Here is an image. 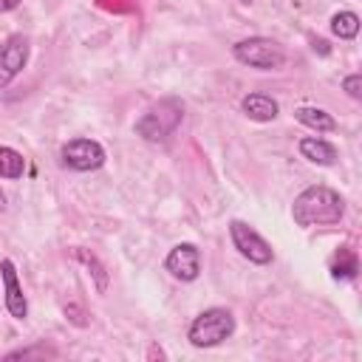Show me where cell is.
<instances>
[{
    "label": "cell",
    "mask_w": 362,
    "mask_h": 362,
    "mask_svg": "<svg viewBox=\"0 0 362 362\" xmlns=\"http://www.w3.org/2000/svg\"><path fill=\"white\" fill-rule=\"evenodd\" d=\"M181 119H184V105H181L178 99L167 96V99H161L158 105H153V107L136 122V133H139L144 141L158 144V141H167V139L175 133V127L181 124Z\"/></svg>",
    "instance_id": "3957f363"
},
{
    "label": "cell",
    "mask_w": 362,
    "mask_h": 362,
    "mask_svg": "<svg viewBox=\"0 0 362 362\" xmlns=\"http://www.w3.org/2000/svg\"><path fill=\"white\" fill-rule=\"evenodd\" d=\"M297 150H300L303 158H308L311 164H320V167H331V164L337 161V150H334V144H328L325 139H317V136H305V139H300Z\"/></svg>",
    "instance_id": "8fae6325"
},
{
    "label": "cell",
    "mask_w": 362,
    "mask_h": 362,
    "mask_svg": "<svg viewBox=\"0 0 362 362\" xmlns=\"http://www.w3.org/2000/svg\"><path fill=\"white\" fill-rule=\"evenodd\" d=\"M20 3H23V0H0V14H6V11H14Z\"/></svg>",
    "instance_id": "e0dca14e"
},
{
    "label": "cell",
    "mask_w": 362,
    "mask_h": 362,
    "mask_svg": "<svg viewBox=\"0 0 362 362\" xmlns=\"http://www.w3.org/2000/svg\"><path fill=\"white\" fill-rule=\"evenodd\" d=\"M62 164L76 173H93L105 164V147L93 139H71L62 144Z\"/></svg>",
    "instance_id": "8992f818"
},
{
    "label": "cell",
    "mask_w": 362,
    "mask_h": 362,
    "mask_svg": "<svg viewBox=\"0 0 362 362\" xmlns=\"http://www.w3.org/2000/svg\"><path fill=\"white\" fill-rule=\"evenodd\" d=\"M0 277H3V291H6V311L14 320H25L28 317V300L20 288V277H17V266L14 260L3 257L0 260Z\"/></svg>",
    "instance_id": "9c48e42d"
},
{
    "label": "cell",
    "mask_w": 362,
    "mask_h": 362,
    "mask_svg": "<svg viewBox=\"0 0 362 362\" xmlns=\"http://www.w3.org/2000/svg\"><path fill=\"white\" fill-rule=\"evenodd\" d=\"M25 62H28V40L23 34L6 37V42L0 45V88L11 85L14 76L25 68Z\"/></svg>",
    "instance_id": "ba28073f"
},
{
    "label": "cell",
    "mask_w": 362,
    "mask_h": 362,
    "mask_svg": "<svg viewBox=\"0 0 362 362\" xmlns=\"http://www.w3.org/2000/svg\"><path fill=\"white\" fill-rule=\"evenodd\" d=\"M232 57L240 65H249V68H257V71H277L286 62L283 45L269 40V37H246V40L235 42Z\"/></svg>",
    "instance_id": "277c9868"
},
{
    "label": "cell",
    "mask_w": 362,
    "mask_h": 362,
    "mask_svg": "<svg viewBox=\"0 0 362 362\" xmlns=\"http://www.w3.org/2000/svg\"><path fill=\"white\" fill-rule=\"evenodd\" d=\"M229 238H232V246L238 249V255L246 257L249 263H255V266L272 263L274 252H272L269 240L260 238V232L255 226H249L246 221H229Z\"/></svg>",
    "instance_id": "5b68a950"
},
{
    "label": "cell",
    "mask_w": 362,
    "mask_h": 362,
    "mask_svg": "<svg viewBox=\"0 0 362 362\" xmlns=\"http://www.w3.org/2000/svg\"><path fill=\"white\" fill-rule=\"evenodd\" d=\"M246 3H249V0H246Z\"/></svg>",
    "instance_id": "44dd1931"
},
{
    "label": "cell",
    "mask_w": 362,
    "mask_h": 362,
    "mask_svg": "<svg viewBox=\"0 0 362 362\" xmlns=\"http://www.w3.org/2000/svg\"><path fill=\"white\" fill-rule=\"evenodd\" d=\"M294 119H297L300 124L317 130V133H331V130H337L334 116H331L328 110H322V107H308V105H303V107L294 110Z\"/></svg>",
    "instance_id": "7c38bea8"
},
{
    "label": "cell",
    "mask_w": 362,
    "mask_h": 362,
    "mask_svg": "<svg viewBox=\"0 0 362 362\" xmlns=\"http://www.w3.org/2000/svg\"><path fill=\"white\" fill-rule=\"evenodd\" d=\"M0 209H6V192L0 189Z\"/></svg>",
    "instance_id": "ffe728a7"
},
{
    "label": "cell",
    "mask_w": 362,
    "mask_h": 362,
    "mask_svg": "<svg viewBox=\"0 0 362 362\" xmlns=\"http://www.w3.org/2000/svg\"><path fill=\"white\" fill-rule=\"evenodd\" d=\"M164 269L175 280H181V283L198 280V274H201V252H198V246L195 243H178V246H173L170 255L164 257Z\"/></svg>",
    "instance_id": "52a82bcc"
},
{
    "label": "cell",
    "mask_w": 362,
    "mask_h": 362,
    "mask_svg": "<svg viewBox=\"0 0 362 362\" xmlns=\"http://www.w3.org/2000/svg\"><path fill=\"white\" fill-rule=\"evenodd\" d=\"M345 215V201L331 187H308L291 204V218L297 226H331Z\"/></svg>",
    "instance_id": "6da1fadb"
},
{
    "label": "cell",
    "mask_w": 362,
    "mask_h": 362,
    "mask_svg": "<svg viewBox=\"0 0 362 362\" xmlns=\"http://www.w3.org/2000/svg\"><path fill=\"white\" fill-rule=\"evenodd\" d=\"M74 255H76V260H82V263L90 269V274H93V280H96V291H99V294L107 291V272H105V266L99 263V257L90 255V252H85V249H76Z\"/></svg>",
    "instance_id": "9a60e30c"
},
{
    "label": "cell",
    "mask_w": 362,
    "mask_h": 362,
    "mask_svg": "<svg viewBox=\"0 0 362 362\" xmlns=\"http://www.w3.org/2000/svg\"><path fill=\"white\" fill-rule=\"evenodd\" d=\"M331 31L339 40H354L359 34V14H354V11H337L331 17Z\"/></svg>",
    "instance_id": "5bb4252c"
},
{
    "label": "cell",
    "mask_w": 362,
    "mask_h": 362,
    "mask_svg": "<svg viewBox=\"0 0 362 362\" xmlns=\"http://www.w3.org/2000/svg\"><path fill=\"white\" fill-rule=\"evenodd\" d=\"M150 356H164V351H161V348H156V345H153V348H150Z\"/></svg>",
    "instance_id": "d6986e66"
},
{
    "label": "cell",
    "mask_w": 362,
    "mask_h": 362,
    "mask_svg": "<svg viewBox=\"0 0 362 362\" xmlns=\"http://www.w3.org/2000/svg\"><path fill=\"white\" fill-rule=\"evenodd\" d=\"M235 334V317L229 308H206L201 311L192 322H189V331H187V339L192 348H215L221 345L223 339H229Z\"/></svg>",
    "instance_id": "7a4b0ae2"
},
{
    "label": "cell",
    "mask_w": 362,
    "mask_h": 362,
    "mask_svg": "<svg viewBox=\"0 0 362 362\" xmlns=\"http://www.w3.org/2000/svg\"><path fill=\"white\" fill-rule=\"evenodd\" d=\"M25 173V158L14 147L0 144V178H23Z\"/></svg>",
    "instance_id": "4fadbf2b"
},
{
    "label": "cell",
    "mask_w": 362,
    "mask_h": 362,
    "mask_svg": "<svg viewBox=\"0 0 362 362\" xmlns=\"http://www.w3.org/2000/svg\"><path fill=\"white\" fill-rule=\"evenodd\" d=\"M311 45H314V51H320L322 57L328 54V42H325V40H317V37H311Z\"/></svg>",
    "instance_id": "ac0fdd59"
},
{
    "label": "cell",
    "mask_w": 362,
    "mask_h": 362,
    "mask_svg": "<svg viewBox=\"0 0 362 362\" xmlns=\"http://www.w3.org/2000/svg\"><path fill=\"white\" fill-rule=\"evenodd\" d=\"M342 88H345V93H348L351 99H362V76H359V74L345 76V79H342Z\"/></svg>",
    "instance_id": "2e32d148"
},
{
    "label": "cell",
    "mask_w": 362,
    "mask_h": 362,
    "mask_svg": "<svg viewBox=\"0 0 362 362\" xmlns=\"http://www.w3.org/2000/svg\"><path fill=\"white\" fill-rule=\"evenodd\" d=\"M240 110H243L252 122H272V119H277V113H280L277 102H274L272 96H266V93H246V96L240 99Z\"/></svg>",
    "instance_id": "30bf717a"
}]
</instances>
